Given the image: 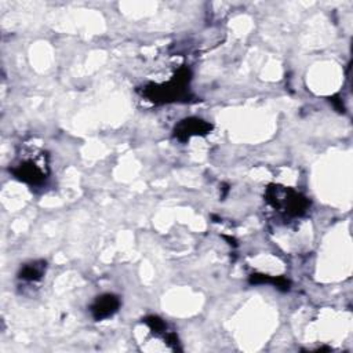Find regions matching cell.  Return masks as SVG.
I'll list each match as a JSON object with an SVG mask.
<instances>
[{"label":"cell","mask_w":353,"mask_h":353,"mask_svg":"<svg viewBox=\"0 0 353 353\" xmlns=\"http://www.w3.org/2000/svg\"><path fill=\"white\" fill-rule=\"evenodd\" d=\"M265 199L274 210L295 218L303 216L310 207V200L307 197L281 185H269L265 190Z\"/></svg>","instance_id":"obj_2"},{"label":"cell","mask_w":353,"mask_h":353,"mask_svg":"<svg viewBox=\"0 0 353 353\" xmlns=\"http://www.w3.org/2000/svg\"><path fill=\"white\" fill-rule=\"evenodd\" d=\"M212 130V124L199 119V117H188L181 120L174 128V137L181 141L186 142L194 135H207Z\"/></svg>","instance_id":"obj_3"},{"label":"cell","mask_w":353,"mask_h":353,"mask_svg":"<svg viewBox=\"0 0 353 353\" xmlns=\"http://www.w3.org/2000/svg\"><path fill=\"white\" fill-rule=\"evenodd\" d=\"M192 79V72L189 68L183 66L164 84H148L143 87L142 94L154 103H168L190 97L189 94V81Z\"/></svg>","instance_id":"obj_1"},{"label":"cell","mask_w":353,"mask_h":353,"mask_svg":"<svg viewBox=\"0 0 353 353\" xmlns=\"http://www.w3.org/2000/svg\"><path fill=\"white\" fill-rule=\"evenodd\" d=\"M121 301L114 294H102L95 298L92 305L90 306V312L94 320H105L112 317L120 309Z\"/></svg>","instance_id":"obj_5"},{"label":"cell","mask_w":353,"mask_h":353,"mask_svg":"<svg viewBox=\"0 0 353 353\" xmlns=\"http://www.w3.org/2000/svg\"><path fill=\"white\" fill-rule=\"evenodd\" d=\"M46 273V262L44 261H32L29 263H25L19 272L18 277L25 281H37L40 280Z\"/></svg>","instance_id":"obj_6"},{"label":"cell","mask_w":353,"mask_h":353,"mask_svg":"<svg viewBox=\"0 0 353 353\" xmlns=\"http://www.w3.org/2000/svg\"><path fill=\"white\" fill-rule=\"evenodd\" d=\"M12 172V175L29 185H40L46 181L47 178V171H44V167L39 165L36 161L33 160H25L21 161L18 165L12 167L10 170Z\"/></svg>","instance_id":"obj_4"},{"label":"cell","mask_w":353,"mask_h":353,"mask_svg":"<svg viewBox=\"0 0 353 353\" xmlns=\"http://www.w3.org/2000/svg\"><path fill=\"white\" fill-rule=\"evenodd\" d=\"M251 284H273L279 290L288 291L290 290V281L283 276H268V274H251L250 276Z\"/></svg>","instance_id":"obj_7"},{"label":"cell","mask_w":353,"mask_h":353,"mask_svg":"<svg viewBox=\"0 0 353 353\" xmlns=\"http://www.w3.org/2000/svg\"><path fill=\"white\" fill-rule=\"evenodd\" d=\"M142 321L150 328V331L153 332V334H156V335H160V334H163L164 336L168 334L167 331H165V328H167V325H165V323L160 319V317H157V316H148V317H145V319H142Z\"/></svg>","instance_id":"obj_8"}]
</instances>
